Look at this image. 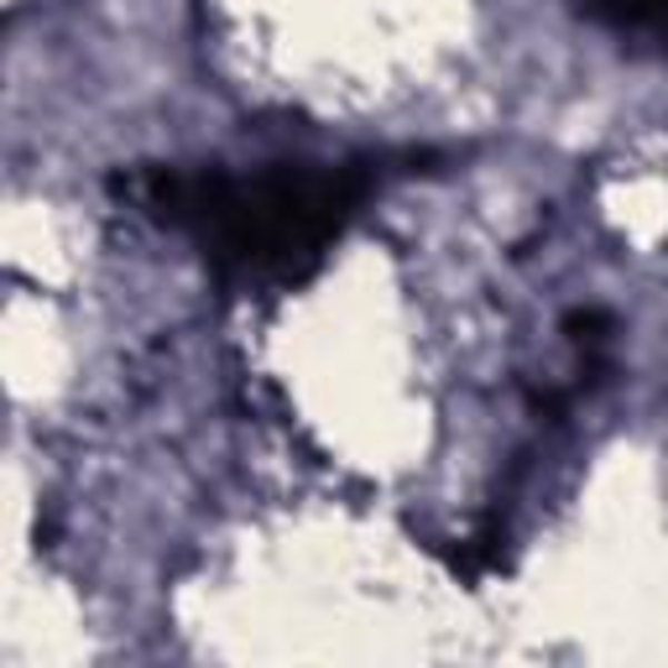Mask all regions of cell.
<instances>
[{
    "label": "cell",
    "mask_w": 668,
    "mask_h": 668,
    "mask_svg": "<svg viewBox=\"0 0 668 668\" xmlns=\"http://www.w3.org/2000/svg\"><path fill=\"white\" fill-rule=\"evenodd\" d=\"M565 329H569V340H580L585 350H596V345L606 340V329H611V319H606L600 309H575V313L565 319Z\"/></svg>",
    "instance_id": "6da1fadb"
}]
</instances>
